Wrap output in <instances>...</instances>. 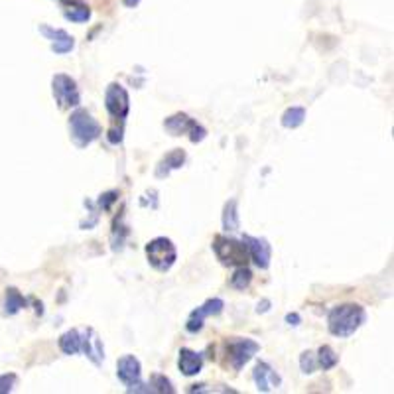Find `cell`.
I'll list each match as a JSON object with an SVG mask.
<instances>
[{
    "instance_id": "cell-1",
    "label": "cell",
    "mask_w": 394,
    "mask_h": 394,
    "mask_svg": "<svg viewBox=\"0 0 394 394\" xmlns=\"http://www.w3.org/2000/svg\"><path fill=\"white\" fill-rule=\"evenodd\" d=\"M365 321H367L365 307L359 304H343L329 312L328 328L331 335L345 340V337H351Z\"/></svg>"
},
{
    "instance_id": "cell-2",
    "label": "cell",
    "mask_w": 394,
    "mask_h": 394,
    "mask_svg": "<svg viewBox=\"0 0 394 394\" xmlns=\"http://www.w3.org/2000/svg\"><path fill=\"white\" fill-rule=\"evenodd\" d=\"M69 132H71V140L77 148H85L101 136V124L93 119L91 112H87L85 109H77L75 112H71Z\"/></svg>"
},
{
    "instance_id": "cell-3",
    "label": "cell",
    "mask_w": 394,
    "mask_h": 394,
    "mask_svg": "<svg viewBox=\"0 0 394 394\" xmlns=\"http://www.w3.org/2000/svg\"><path fill=\"white\" fill-rule=\"evenodd\" d=\"M213 251L225 266H247L249 258H251L247 242L235 241V239L223 237V235H217L213 239Z\"/></svg>"
},
{
    "instance_id": "cell-4",
    "label": "cell",
    "mask_w": 394,
    "mask_h": 394,
    "mask_svg": "<svg viewBox=\"0 0 394 394\" xmlns=\"http://www.w3.org/2000/svg\"><path fill=\"white\" fill-rule=\"evenodd\" d=\"M146 256L148 263L152 268H156L158 272H168L175 264L177 258V251H175L174 242L166 237H158L146 245Z\"/></svg>"
},
{
    "instance_id": "cell-5",
    "label": "cell",
    "mask_w": 394,
    "mask_h": 394,
    "mask_svg": "<svg viewBox=\"0 0 394 394\" xmlns=\"http://www.w3.org/2000/svg\"><path fill=\"white\" fill-rule=\"evenodd\" d=\"M164 129L172 136H182V134H189V140L191 143H201L205 136H207V131L199 124L197 121H194L189 115L186 112H177L174 117H170V119H166L164 122Z\"/></svg>"
},
{
    "instance_id": "cell-6",
    "label": "cell",
    "mask_w": 394,
    "mask_h": 394,
    "mask_svg": "<svg viewBox=\"0 0 394 394\" xmlns=\"http://www.w3.org/2000/svg\"><path fill=\"white\" fill-rule=\"evenodd\" d=\"M52 91H54L55 103L59 105V109H71L79 105V89L77 83L66 73H57L52 79Z\"/></svg>"
},
{
    "instance_id": "cell-7",
    "label": "cell",
    "mask_w": 394,
    "mask_h": 394,
    "mask_svg": "<svg viewBox=\"0 0 394 394\" xmlns=\"http://www.w3.org/2000/svg\"><path fill=\"white\" fill-rule=\"evenodd\" d=\"M258 349H261V345L256 341L247 340V337L245 340L242 337L229 340V343H227V357H229L231 367L235 371H241L242 367L258 353Z\"/></svg>"
},
{
    "instance_id": "cell-8",
    "label": "cell",
    "mask_w": 394,
    "mask_h": 394,
    "mask_svg": "<svg viewBox=\"0 0 394 394\" xmlns=\"http://www.w3.org/2000/svg\"><path fill=\"white\" fill-rule=\"evenodd\" d=\"M105 107L110 112V117L115 119H126L129 110H131V98L126 89L119 83H110L105 93Z\"/></svg>"
},
{
    "instance_id": "cell-9",
    "label": "cell",
    "mask_w": 394,
    "mask_h": 394,
    "mask_svg": "<svg viewBox=\"0 0 394 394\" xmlns=\"http://www.w3.org/2000/svg\"><path fill=\"white\" fill-rule=\"evenodd\" d=\"M223 306H225V304H223V300H219V298H211V300H207L203 306L197 307V309H194V312L189 314L186 329L189 333L201 331L205 318H209V316H219L221 312H223Z\"/></svg>"
},
{
    "instance_id": "cell-10",
    "label": "cell",
    "mask_w": 394,
    "mask_h": 394,
    "mask_svg": "<svg viewBox=\"0 0 394 394\" xmlns=\"http://www.w3.org/2000/svg\"><path fill=\"white\" fill-rule=\"evenodd\" d=\"M252 379H254V384L261 393H272L276 391L280 384H282V379L280 374L274 371L272 367L268 363H256L254 371H252Z\"/></svg>"
},
{
    "instance_id": "cell-11",
    "label": "cell",
    "mask_w": 394,
    "mask_h": 394,
    "mask_svg": "<svg viewBox=\"0 0 394 394\" xmlns=\"http://www.w3.org/2000/svg\"><path fill=\"white\" fill-rule=\"evenodd\" d=\"M242 241L247 242L249 254H251L254 264H256L258 268L266 270V268L270 266V256H272V249H270L268 241H266V239H258V237H251V235H245Z\"/></svg>"
},
{
    "instance_id": "cell-12",
    "label": "cell",
    "mask_w": 394,
    "mask_h": 394,
    "mask_svg": "<svg viewBox=\"0 0 394 394\" xmlns=\"http://www.w3.org/2000/svg\"><path fill=\"white\" fill-rule=\"evenodd\" d=\"M79 333H81V351L98 367L105 359V347H103V341L97 335V331L87 328Z\"/></svg>"
},
{
    "instance_id": "cell-13",
    "label": "cell",
    "mask_w": 394,
    "mask_h": 394,
    "mask_svg": "<svg viewBox=\"0 0 394 394\" xmlns=\"http://www.w3.org/2000/svg\"><path fill=\"white\" fill-rule=\"evenodd\" d=\"M40 34H44L48 40H52V50L55 54H69L73 50V36H69L66 30H59V28H52L48 24H42L40 26Z\"/></svg>"
},
{
    "instance_id": "cell-14",
    "label": "cell",
    "mask_w": 394,
    "mask_h": 394,
    "mask_svg": "<svg viewBox=\"0 0 394 394\" xmlns=\"http://www.w3.org/2000/svg\"><path fill=\"white\" fill-rule=\"evenodd\" d=\"M117 374H119V379H121L126 386L140 383V374H143L140 361H138L134 355H124V357H121L119 363H117Z\"/></svg>"
},
{
    "instance_id": "cell-15",
    "label": "cell",
    "mask_w": 394,
    "mask_h": 394,
    "mask_svg": "<svg viewBox=\"0 0 394 394\" xmlns=\"http://www.w3.org/2000/svg\"><path fill=\"white\" fill-rule=\"evenodd\" d=\"M177 365H180V371L184 372L186 377H194L203 367V355L191 349H182L180 351V361H177Z\"/></svg>"
},
{
    "instance_id": "cell-16",
    "label": "cell",
    "mask_w": 394,
    "mask_h": 394,
    "mask_svg": "<svg viewBox=\"0 0 394 394\" xmlns=\"http://www.w3.org/2000/svg\"><path fill=\"white\" fill-rule=\"evenodd\" d=\"M184 162H186V152H184L182 148H175V150H172L170 154H166L164 160L158 164V168H156V177H166L170 172L180 170V168L184 166Z\"/></svg>"
},
{
    "instance_id": "cell-17",
    "label": "cell",
    "mask_w": 394,
    "mask_h": 394,
    "mask_svg": "<svg viewBox=\"0 0 394 394\" xmlns=\"http://www.w3.org/2000/svg\"><path fill=\"white\" fill-rule=\"evenodd\" d=\"M239 227H241V223H239V213H237V201L231 199L223 209V229L227 233H237Z\"/></svg>"
},
{
    "instance_id": "cell-18",
    "label": "cell",
    "mask_w": 394,
    "mask_h": 394,
    "mask_svg": "<svg viewBox=\"0 0 394 394\" xmlns=\"http://www.w3.org/2000/svg\"><path fill=\"white\" fill-rule=\"evenodd\" d=\"M24 307H26V298L16 288H8L6 290V298H4V314L6 316H14V314H18Z\"/></svg>"
},
{
    "instance_id": "cell-19",
    "label": "cell",
    "mask_w": 394,
    "mask_h": 394,
    "mask_svg": "<svg viewBox=\"0 0 394 394\" xmlns=\"http://www.w3.org/2000/svg\"><path fill=\"white\" fill-rule=\"evenodd\" d=\"M59 349L66 355H75L81 351V333L77 329H69L59 337Z\"/></svg>"
},
{
    "instance_id": "cell-20",
    "label": "cell",
    "mask_w": 394,
    "mask_h": 394,
    "mask_svg": "<svg viewBox=\"0 0 394 394\" xmlns=\"http://www.w3.org/2000/svg\"><path fill=\"white\" fill-rule=\"evenodd\" d=\"M306 121V109L304 107H290L282 115V126L286 129H298Z\"/></svg>"
},
{
    "instance_id": "cell-21",
    "label": "cell",
    "mask_w": 394,
    "mask_h": 394,
    "mask_svg": "<svg viewBox=\"0 0 394 394\" xmlns=\"http://www.w3.org/2000/svg\"><path fill=\"white\" fill-rule=\"evenodd\" d=\"M316 359H318V367H321L323 371H329V369H333L337 363H340V357H337V353L331 349L329 345H321L318 351V355H316Z\"/></svg>"
},
{
    "instance_id": "cell-22",
    "label": "cell",
    "mask_w": 394,
    "mask_h": 394,
    "mask_svg": "<svg viewBox=\"0 0 394 394\" xmlns=\"http://www.w3.org/2000/svg\"><path fill=\"white\" fill-rule=\"evenodd\" d=\"M66 18L67 20H71V22H87L89 18H91V10H89V6H85V4H69V6H66Z\"/></svg>"
},
{
    "instance_id": "cell-23",
    "label": "cell",
    "mask_w": 394,
    "mask_h": 394,
    "mask_svg": "<svg viewBox=\"0 0 394 394\" xmlns=\"http://www.w3.org/2000/svg\"><path fill=\"white\" fill-rule=\"evenodd\" d=\"M252 282V272L247 268V266H239L235 274L231 276V286L235 290H247Z\"/></svg>"
},
{
    "instance_id": "cell-24",
    "label": "cell",
    "mask_w": 394,
    "mask_h": 394,
    "mask_svg": "<svg viewBox=\"0 0 394 394\" xmlns=\"http://www.w3.org/2000/svg\"><path fill=\"white\" fill-rule=\"evenodd\" d=\"M150 393H168V394H174V386L172 383L162 377V374H154L152 379H150Z\"/></svg>"
},
{
    "instance_id": "cell-25",
    "label": "cell",
    "mask_w": 394,
    "mask_h": 394,
    "mask_svg": "<svg viewBox=\"0 0 394 394\" xmlns=\"http://www.w3.org/2000/svg\"><path fill=\"white\" fill-rule=\"evenodd\" d=\"M300 367H302V371L306 372V374L316 371V369H318V359H316V355H314L312 351H304L302 357H300Z\"/></svg>"
},
{
    "instance_id": "cell-26",
    "label": "cell",
    "mask_w": 394,
    "mask_h": 394,
    "mask_svg": "<svg viewBox=\"0 0 394 394\" xmlns=\"http://www.w3.org/2000/svg\"><path fill=\"white\" fill-rule=\"evenodd\" d=\"M16 384V374H0V394L12 393Z\"/></svg>"
},
{
    "instance_id": "cell-27",
    "label": "cell",
    "mask_w": 394,
    "mask_h": 394,
    "mask_svg": "<svg viewBox=\"0 0 394 394\" xmlns=\"http://www.w3.org/2000/svg\"><path fill=\"white\" fill-rule=\"evenodd\" d=\"M117 191H109V194H105V196H101V199H98V205L103 209H109L110 207V203L112 201H117Z\"/></svg>"
},
{
    "instance_id": "cell-28",
    "label": "cell",
    "mask_w": 394,
    "mask_h": 394,
    "mask_svg": "<svg viewBox=\"0 0 394 394\" xmlns=\"http://www.w3.org/2000/svg\"><path fill=\"white\" fill-rule=\"evenodd\" d=\"M109 143L110 144H121L122 143V126L121 129H117V126H112L109 131Z\"/></svg>"
},
{
    "instance_id": "cell-29",
    "label": "cell",
    "mask_w": 394,
    "mask_h": 394,
    "mask_svg": "<svg viewBox=\"0 0 394 394\" xmlns=\"http://www.w3.org/2000/svg\"><path fill=\"white\" fill-rule=\"evenodd\" d=\"M286 321H288L290 326H298V323H300V316H298V314H288V316H286Z\"/></svg>"
},
{
    "instance_id": "cell-30",
    "label": "cell",
    "mask_w": 394,
    "mask_h": 394,
    "mask_svg": "<svg viewBox=\"0 0 394 394\" xmlns=\"http://www.w3.org/2000/svg\"><path fill=\"white\" fill-rule=\"evenodd\" d=\"M122 2H124V6H129V8H134V6H136V4H138L140 0H122Z\"/></svg>"
}]
</instances>
